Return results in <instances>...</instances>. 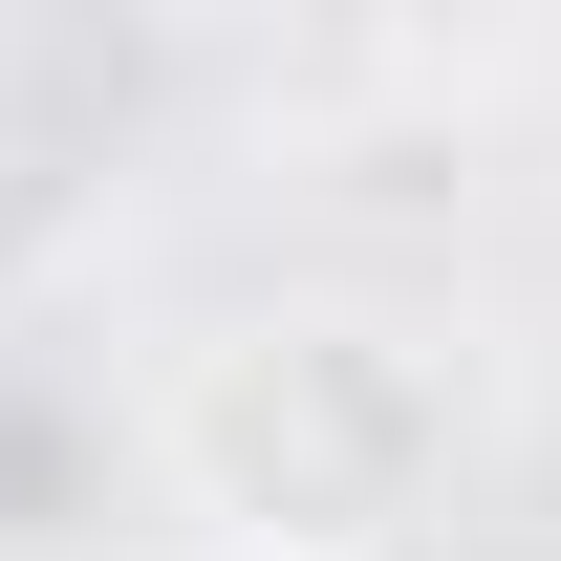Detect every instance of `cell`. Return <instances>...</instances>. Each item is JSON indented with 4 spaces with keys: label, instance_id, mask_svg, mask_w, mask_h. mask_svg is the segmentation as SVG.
Returning <instances> with one entry per match:
<instances>
[{
    "label": "cell",
    "instance_id": "cell-1",
    "mask_svg": "<svg viewBox=\"0 0 561 561\" xmlns=\"http://www.w3.org/2000/svg\"><path fill=\"white\" fill-rule=\"evenodd\" d=\"M454 367L367 302H280V324H216L173 367V476L238 518V540H302V561H367L454 496Z\"/></svg>",
    "mask_w": 561,
    "mask_h": 561
}]
</instances>
